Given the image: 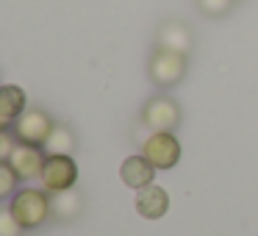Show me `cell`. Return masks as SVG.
I'll return each instance as SVG.
<instances>
[{"label":"cell","instance_id":"6da1fadb","mask_svg":"<svg viewBox=\"0 0 258 236\" xmlns=\"http://www.w3.org/2000/svg\"><path fill=\"white\" fill-rule=\"evenodd\" d=\"M12 211L25 230L42 228L50 217V197L45 189H20L12 200Z\"/></svg>","mask_w":258,"mask_h":236},{"label":"cell","instance_id":"7a4b0ae2","mask_svg":"<svg viewBox=\"0 0 258 236\" xmlns=\"http://www.w3.org/2000/svg\"><path fill=\"white\" fill-rule=\"evenodd\" d=\"M186 67H189V56H180V53L164 50V47H156V53L150 56V81L161 89H169V86L180 84L186 75Z\"/></svg>","mask_w":258,"mask_h":236},{"label":"cell","instance_id":"3957f363","mask_svg":"<svg viewBox=\"0 0 258 236\" xmlns=\"http://www.w3.org/2000/svg\"><path fill=\"white\" fill-rule=\"evenodd\" d=\"M142 123H145V128L150 131V134H156V131H169V134H172L180 125V108L172 97L156 95L145 103V108H142Z\"/></svg>","mask_w":258,"mask_h":236},{"label":"cell","instance_id":"277c9868","mask_svg":"<svg viewBox=\"0 0 258 236\" xmlns=\"http://www.w3.org/2000/svg\"><path fill=\"white\" fill-rule=\"evenodd\" d=\"M53 120L47 117L42 108H25L12 125V134L17 136V142H25V145H36V147H45L47 136L53 131Z\"/></svg>","mask_w":258,"mask_h":236},{"label":"cell","instance_id":"5b68a950","mask_svg":"<svg viewBox=\"0 0 258 236\" xmlns=\"http://www.w3.org/2000/svg\"><path fill=\"white\" fill-rule=\"evenodd\" d=\"M142 156L156 169H172L180 161V145L169 131H156L142 142Z\"/></svg>","mask_w":258,"mask_h":236},{"label":"cell","instance_id":"8992f818","mask_svg":"<svg viewBox=\"0 0 258 236\" xmlns=\"http://www.w3.org/2000/svg\"><path fill=\"white\" fill-rule=\"evenodd\" d=\"M39 181L45 186V192H50V195L73 189L78 184V164H75L73 156H47Z\"/></svg>","mask_w":258,"mask_h":236},{"label":"cell","instance_id":"52a82bcc","mask_svg":"<svg viewBox=\"0 0 258 236\" xmlns=\"http://www.w3.org/2000/svg\"><path fill=\"white\" fill-rule=\"evenodd\" d=\"M45 161H47L45 147L25 145V142H17L14 153L9 156V164H12V169L17 172V178H20V181H34V178H42Z\"/></svg>","mask_w":258,"mask_h":236},{"label":"cell","instance_id":"ba28073f","mask_svg":"<svg viewBox=\"0 0 258 236\" xmlns=\"http://www.w3.org/2000/svg\"><path fill=\"white\" fill-rule=\"evenodd\" d=\"M191 45H195V36H191V28L180 20H167V23L158 28V47L164 50L180 53V56H189Z\"/></svg>","mask_w":258,"mask_h":236},{"label":"cell","instance_id":"9c48e42d","mask_svg":"<svg viewBox=\"0 0 258 236\" xmlns=\"http://www.w3.org/2000/svg\"><path fill=\"white\" fill-rule=\"evenodd\" d=\"M136 211L145 219H161L169 211V195L156 184L142 186V189H136Z\"/></svg>","mask_w":258,"mask_h":236},{"label":"cell","instance_id":"30bf717a","mask_svg":"<svg viewBox=\"0 0 258 236\" xmlns=\"http://www.w3.org/2000/svg\"><path fill=\"white\" fill-rule=\"evenodd\" d=\"M119 175H122V184L131 186V189H142V186L153 184V175H156V167L147 161L145 156H128L119 167Z\"/></svg>","mask_w":258,"mask_h":236},{"label":"cell","instance_id":"8fae6325","mask_svg":"<svg viewBox=\"0 0 258 236\" xmlns=\"http://www.w3.org/2000/svg\"><path fill=\"white\" fill-rule=\"evenodd\" d=\"M25 111V92L20 86H0V128L9 131Z\"/></svg>","mask_w":258,"mask_h":236},{"label":"cell","instance_id":"7c38bea8","mask_svg":"<svg viewBox=\"0 0 258 236\" xmlns=\"http://www.w3.org/2000/svg\"><path fill=\"white\" fill-rule=\"evenodd\" d=\"M81 208H84V197H81V192L75 189H64V192H56L50 200V214L53 219H58V222H70V219H75L81 214Z\"/></svg>","mask_w":258,"mask_h":236},{"label":"cell","instance_id":"4fadbf2b","mask_svg":"<svg viewBox=\"0 0 258 236\" xmlns=\"http://www.w3.org/2000/svg\"><path fill=\"white\" fill-rule=\"evenodd\" d=\"M47 156H73L75 153V131L64 123H56L45 142Z\"/></svg>","mask_w":258,"mask_h":236},{"label":"cell","instance_id":"5bb4252c","mask_svg":"<svg viewBox=\"0 0 258 236\" xmlns=\"http://www.w3.org/2000/svg\"><path fill=\"white\" fill-rule=\"evenodd\" d=\"M17 184H20V178H17V172L12 169V164L0 161V200L9 197V195H14V192H17Z\"/></svg>","mask_w":258,"mask_h":236},{"label":"cell","instance_id":"9a60e30c","mask_svg":"<svg viewBox=\"0 0 258 236\" xmlns=\"http://www.w3.org/2000/svg\"><path fill=\"white\" fill-rule=\"evenodd\" d=\"M236 0H197V9H200L206 17H225V14L233 9Z\"/></svg>","mask_w":258,"mask_h":236},{"label":"cell","instance_id":"2e32d148","mask_svg":"<svg viewBox=\"0 0 258 236\" xmlns=\"http://www.w3.org/2000/svg\"><path fill=\"white\" fill-rule=\"evenodd\" d=\"M23 225L12 208H0V236H23Z\"/></svg>","mask_w":258,"mask_h":236},{"label":"cell","instance_id":"e0dca14e","mask_svg":"<svg viewBox=\"0 0 258 236\" xmlns=\"http://www.w3.org/2000/svg\"><path fill=\"white\" fill-rule=\"evenodd\" d=\"M14 147H17V136L9 134V131H0V161H9Z\"/></svg>","mask_w":258,"mask_h":236}]
</instances>
